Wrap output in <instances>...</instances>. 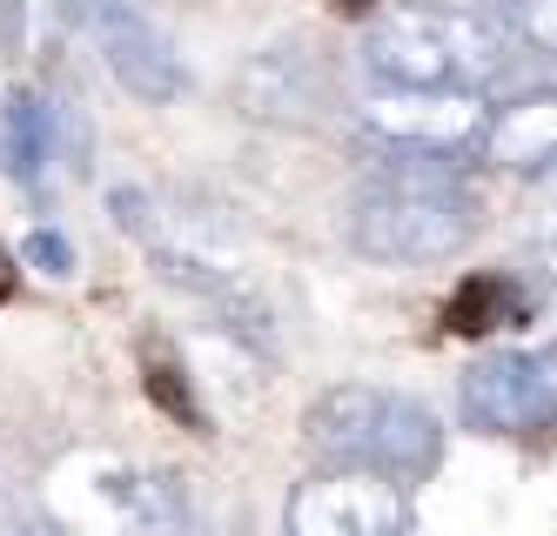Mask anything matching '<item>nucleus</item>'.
Masks as SVG:
<instances>
[{
    "label": "nucleus",
    "instance_id": "obj_1",
    "mask_svg": "<svg viewBox=\"0 0 557 536\" xmlns=\"http://www.w3.org/2000/svg\"><path fill=\"white\" fill-rule=\"evenodd\" d=\"M524 54L497 8H389L363 34L370 88H491Z\"/></svg>",
    "mask_w": 557,
    "mask_h": 536
},
{
    "label": "nucleus",
    "instance_id": "obj_7",
    "mask_svg": "<svg viewBox=\"0 0 557 536\" xmlns=\"http://www.w3.org/2000/svg\"><path fill=\"white\" fill-rule=\"evenodd\" d=\"M88 21H95V40H101L108 74L122 80L135 101L169 108V101L188 95V67H182V54H175V40L154 27L135 0H95Z\"/></svg>",
    "mask_w": 557,
    "mask_h": 536
},
{
    "label": "nucleus",
    "instance_id": "obj_16",
    "mask_svg": "<svg viewBox=\"0 0 557 536\" xmlns=\"http://www.w3.org/2000/svg\"><path fill=\"white\" fill-rule=\"evenodd\" d=\"M537 269H544V275L557 282V235H550V241H544V249H537Z\"/></svg>",
    "mask_w": 557,
    "mask_h": 536
},
{
    "label": "nucleus",
    "instance_id": "obj_17",
    "mask_svg": "<svg viewBox=\"0 0 557 536\" xmlns=\"http://www.w3.org/2000/svg\"><path fill=\"white\" fill-rule=\"evenodd\" d=\"M0 536H27V523H21V516H14L8 503H0Z\"/></svg>",
    "mask_w": 557,
    "mask_h": 536
},
{
    "label": "nucleus",
    "instance_id": "obj_9",
    "mask_svg": "<svg viewBox=\"0 0 557 536\" xmlns=\"http://www.w3.org/2000/svg\"><path fill=\"white\" fill-rule=\"evenodd\" d=\"M383 396L376 383H336L302 409V442L323 463H370L376 449V423H383Z\"/></svg>",
    "mask_w": 557,
    "mask_h": 536
},
{
    "label": "nucleus",
    "instance_id": "obj_15",
    "mask_svg": "<svg viewBox=\"0 0 557 536\" xmlns=\"http://www.w3.org/2000/svg\"><path fill=\"white\" fill-rule=\"evenodd\" d=\"M21 27H27V0H0V40L21 48Z\"/></svg>",
    "mask_w": 557,
    "mask_h": 536
},
{
    "label": "nucleus",
    "instance_id": "obj_14",
    "mask_svg": "<svg viewBox=\"0 0 557 536\" xmlns=\"http://www.w3.org/2000/svg\"><path fill=\"white\" fill-rule=\"evenodd\" d=\"M21 255L41 269V275H67L74 269V249H67V235H54V228H34L27 241H21Z\"/></svg>",
    "mask_w": 557,
    "mask_h": 536
},
{
    "label": "nucleus",
    "instance_id": "obj_5",
    "mask_svg": "<svg viewBox=\"0 0 557 536\" xmlns=\"http://www.w3.org/2000/svg\"><path fill=\"white\" fill-rule=\"evenodd\" d=\"M463 423L484 436L557 429V376L537 349H491L463 369Z\"/></svg>",
    "mask_w": 557,
    "mask_h": 536
},
{
    "label": "nucleus",
    "instance_id": "obj_3",
    "mask_svg": "<svg viewBox=\"0 0 557 536\" xmlns=\"http://www.w3.org/2000/svg\"><path fill=\"white\" fill-rule=\"evenodd\" d=\"M283 536H410V483L370 463H323L289 489Z\"/></svg>",
    "mask_w": 557,
    "mask_h": 536
},
{
    "label": "nucleus",
    "instance_id": "obj_4",
    "mask_svg": "<svg viewBox=\"0 0 557 536\" xmlns=\"http://www.w3.org/2000/svg\"><path fill=\"white\" fill-rule=\"evenodd\" d=\"M356 121L383 148H423V154H476L491 128L484 88H370Z\"/></svg>",
    "mask_w": 557,
    "mask_h": 536
},
{
    "label": "nucleus",
    "instance_id": "obj_13",
    "mask_svg": "<svg viewBox=\"0 0 557 536\" xmlns=\"http://www.w3.org/2000/svg\"><path fill=\"white\" fill-rule=\"evenodd\" d=\"M497 302H517L504 282H470L463 296L450 302V315H457V328L463 336H484V328H497V322H510V315H497Z\"/></svg>",
    "mask_w": 557,
    "mask_h": 536
},
{
    "label": "nucleus",
    "instance_id": "obj_2",
    "mask_svg": "<svg viewBox=\"0 0 557 536\" xmlns=\"http://www.w3.org/2000/svg\"><path fill=\"white\" fill-rule=\"evenodd\" d=\"M476 195L470 188H417V182H370L349 209V249L383 269H436L476 241Z\"/></svg>",
    "mask_w": 557,
    "mask_h": 536
},
{
    "label": "nucleus",
    "instance_id": "obj_12",
    "mask_svg": "<svg viewBox=\"0 0 557 536\" xmlns=\"http://www.w3.org/2000/svg\"><path fill=\"white\" fill-rule=\"evenodd\" d=\"M504 14H510L517 40H524V54L557 61V0H510Z\"/></svg>",
    "mask_w": 557,
    "mask_h": 536
},
{
    "label": "nucleus",
    "instance_id": "obj_11",
    "mask_svg": "<svg viewBox=\"0 0 557 536\" xmlns=\"http://www.w3.org/2000/svg\"><path fill=\"white\" fill-rule=\"evenodd\" d=\"M54 154V114L41 108V95H14L8 101V175L34 182Z\"/></svg>",
    "mask_w": 557,
    "mask_h": 536
},
{
    "label": "nucleus",
    "instance_id": "obj_8",
    "mask_svg": "<svg viewBox=\"0 0 557 536\" xmlns=\"http://www.w3.org/2000/svg\"><path fill=\"white\" fill-rule=\"evenodd\" d=\"M476 154L504 175H550L557 169V88H524L497 101Z\"/></svg>",
    "mask_w": 557,
    "mask_h": 536
},
{
    "label": "nucleus",
    "instance_id": "obj_18",
    "mask_svg": "<svg viewBox=\"0 0 557 536\" xmlns=\"http://www.w3.org/2000/svg\"><path fill=\"white\" fill-rule=\"evenodd\" d=\"M27 536H74V529H61V523H27Z\"/></svg>",
    "mask_w": 557,
    "mask_h": 536
},
{
    "label": "nucleus",
    "instance_id": "obj_6",
    "mask_svg": "<svg viewBox=\"0 0 557 536\" xmlns=\"http://www.w3.org/2000/svg\"><path fill=\"white\" fill-rule=\"evenodd\" d=\"M235 108L269 128H323L336 108V74L302 40H275L235 67Z\"/></svg>",
    "mask_w": 557,
    "mask_h": 536
},
{
    "label": "nucleus",
    "instance_id": "obj_10",
    "mask_svg": "<svg viewBox=\"0 0 557 536\" xmlns=\"http://www.w3.org/2000/svg\"><path fill=\"white\" fill-rule=\"evenodd\" d=\"M436 463H444V423H436V409L389 389L383 396V423H376V449H370V470L423 483Z\"/></svg>",
    "mask_w": 557,
    "mask_h": 536
}]
</instances>
